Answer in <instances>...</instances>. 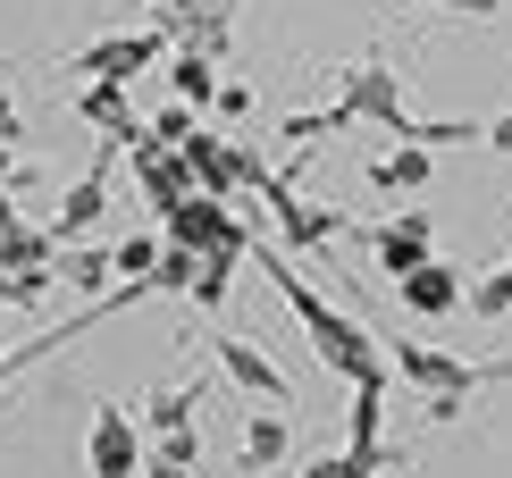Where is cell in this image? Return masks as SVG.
Instances as JSON below:
<instances>
[{
    "label": "cell",
    "instance_id": "cell-1",
    "mask_svg": "<svg viewBox=\"0 0 512 478\" xmlns=\"http://www.w3.org/2000/svg\"><path fill=\"white\" fill-rule=\"evenodd\" d=\"M403 294H412V311H445V302H454V277H445V269H412Z\"/></svg>",
    "mask_w": 512,
    "mask_h": 478
},
{
    "label": "cell",
    "instance_id": "cell-2",
    "mask_svg": "<svg viewBox=\"0 0 512 478\" xmlns=\"http://www.w3.org/2000/svg\"><path fill=\"white\" fill-rule=\"evenodd\" d=\"M420 252H429V219H412V227H395V235H387V269L412 277V269H420Z\"/></svg>",
    "mask_w": 512,
    "mask_h": 478
}]
</instances>
